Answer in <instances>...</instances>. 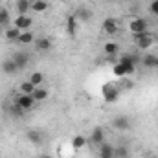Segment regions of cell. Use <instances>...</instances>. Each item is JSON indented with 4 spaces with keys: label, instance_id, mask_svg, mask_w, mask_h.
Returning a JSON list of instances; mask_svg holds the SVG:
<instances>
[{
    "label": "cell",
    "instance_id": "cell-1",
    "mask_svg": "<svg viewBox=\"0 0 158 158\" xmlns=\"http://www.w3.org/2000/svg\"><path fill=\"white\" fill-rule=\"evenodd\" d=\"M132 40L138 46V50H149L155 44V37L149 31H142V33H132Z\"/></svg>",
    "mask_w": 158,
    "mask_h": 158
},
{
    "label": "cell",
    "instance_id": "cell-2",
    "mask_svg": "<svg viewBox=\"0 0 158 158\" xmlns=\"http://www.w3.org/2000/svg\"><path fill=\"white\" fill-rule=\"evenodd\" d=\"M119 94H121V88L116 86L114 83H109V85L103 86V99L107 103H116L119 99Z\"/></svg>",
    "mask_w": 158,
    "mask_h": 158
},
{
    "label": "cell",
    "instance_id": "cell-3",
    "mask_svg": "<svg viewBox=\"0 0 158 158\" xmlns=\"http://www.w3.org/2000/svg\"><path fill=\"white\" fill-rule=\"evenodd\" d=\"M136 72V66L134 64H125V63H118V64H114V68H112V74L116 76V77H127V76H132Z\"/></svg>",
    "mask_w": 158,
    "mask_h": 158
},
{
    "label": "cell",
    "instance_id": "cell-4",
    "mask_svg": "<svg viewBox=\"0 0 158 158\" xmlns=\"http://www.w3.org/2000/svg\"><path fill=\"white\" fill-rule=\"evenodd\" d=\"M31 24H33V19L28 17V15H19V17L13 20V26L19 28L20 31H28V30L31 28Z\"/></svg>",
    "mask_w": 158,
    "mask_h": 158
},
{
    "label": "cell",
    "instance_id": "cell-5",
    "mask_svg": "<svg viewBox=\"0 0 158 158\" xmlns=\"http://www.w3.org/2000/svg\"><path fill=\"white\" fill-rule=\"evenodd\" d=\"M11 59L15 61V64H17V68H19V70H24V68L30 64V59H31V57H30V53H28V52H22V50H20V52H17Z\"/></svg>",
    "mask_w": 158,
    "mask_h": 158
},
{
    "label": "cell",
    "instance_id": "cell-6",
    "mask_svg": "<svg viewBox=\"0 0 158 158\" xmlns=\"http://www.w3.org/2000/svg\"><path fill=\"white\" fill-rule=\"evenodd\" d=\"M15 103H17V105H19V107H20V109L26 112V110H31V109H33V105H35V99H33L30 94H20V96L17 98V101H15Z\"/></svg>",
    "mask_w": 158,
    "mask_h": 158
},
{
    "label": "cell",
    "instance_id": "cell-7",
    "mask_svg": "<svg viewBox=\"0 0 158 158\" xmlns=\"http://www.w3.org/2000/svg\"><path fill=\"white\" fill-rule=\"evenodd\" d=\"M129 30H131L132 33H142V31H147V20H145V19H142V17L132 19V20L129 22Z\"/></svg>",
    "mask_w": 158,
    "mask_h": 158
},
{
    "label": "cell",
    "instance_id": "cell-8",
    "mask_svg": "<svg viewBox=\"0 0 158 158\" xmlns=\"http://www.w3.org/2000/svg\"><path fill=\"white\" fill-rule=\"evenodd\" d=\"M143 68H149V70H158V55L156 53H145L142 57V63Z\"/></svg>",
    "mask_w": 158,
    "mask_h": 158
},
{
    "label": "cell",
    "instance_id": "cell-9",
    "mask_svg": "<svg viewBox=\"0 0 158 158\" xmlns=\"http://www.w3.org/2000/svg\"><path fill=\"white\" fill-rule=\"evenodd\" d=\"M112 127L116 131H129L131 129V119L127 116H123V114H119V116H116L112 119Z\"/></svg>",
    "mask_w": 158,
    "mask_h": 158
},
{
    "label": "cell",
    "instance_id": "cell-10",
    "mask_svg": "<svg viewBox=\"0 0 158 158\" xmlns=\"http://www.w3.org/2000/svg\"><path fill=\"white\" fill-rule=\"evenodd\" d=\"M90 142L94 145H101L105 142V129L103 127H94L90 132Z\"/></svg>",
    "mask_w": 158,
    "mask_h": 158
},
{
    "label": "cell",
    "instance_id": "cell-11",
    "mask_svg": "<svg viewBox=\"0 0 158 158\" xmlns=\"http://www.w3.org/2000/svg\"><path fill=\"white\" fill-rule=\"evenodd\" d=\"M77 28H79V20L76 19V15H70V17L66 19V35L74 37V35L77 33Z\"/></svg>",
    "mask_w": 158,
    "mask_h": 158
},
{
    "label": "cell",
    "instance_id": "cell-12",
    "mask_svg": "<svg viewBox=\"0 0 158 158\" xmlns=\"http://www.w3.org/2000/svg\"><path fill=\"white\" fill-rule=\"evenodd\" d=\"M35 50H37L39 53H46V52H50V50H52V40L46 39V37H39V39H35Z\"/></svg>",
    "mask_w": 158,
    "mask_h": 158
},
{
    "label": "cell",
    "instance_id": "cell-13",
    "mask_svg": "<svg viewBox=\"0 0 158 158\" xmlns=\"http://www.w3.org/2000/svg\"><path fill=\"white\" fill-rule=\"evenodd\" d=\"M103 31L107 35H116L118 33V22H116V19H105L103 20Z\"/></svg>",
    "mask_w": 158,
    "mask_h": 158
},
{
    "label": "cell",
    "instance_id": "cell-14",
    "mask_svg": "<svg viewBox=\"0 0 158 158\" xmlns=\"http://www.w3.org/2000/svg\"><path fill=\"white\" fill-rule=\"evenodd\" d=\"M2 72L6 74V76H15L17 72H19V68H17V64H15V61L13 59H6V61H2Z\"/></svg>",
    "mask_w": 158,
    "mask_h": 158
},
{
    "label": "cell",
    "instance_id": "cell-15",
    "mask_svg": "<svg viewBox=\"0 0 158 158\" xmlns=\"http://www.w3.org/2000/svg\"><path fill=\"white\" fill-rule=\"evenodd\" d=\"M98 156L99 158H116L114 156V145L103 142V143L99 145V153H98Z\"/></svg>",
    "mask_w": 158,
    "mask_h": 158
},
{
    "label": "cell",
    "instance_id": "cell-16",
    "mask_svg": "<svg viewBox=\"0 0 158 158\" xmlns=\"http://www.w3.org/2000/svg\"><path fill=\"white\" fill-rule=\"evenodd\" d=\"M48 96H50V90H48V88H40V86H35V90H33V94H31V98L35 99V103L48 99Z\"/></svg>",
    "mask_w": 158,
    "mask_h": 158
},
{
    "label": "cell",
    "instance_id": "cell-17",
    "mask_svg": "<svg viewBox=\"0 0 158 158\" xmlns=\"http://www.w3.org/2000/svg\"><path fill=\"white\" fill-rule=\"evenodd\" d=\"M15 7H17V13L19 15H26L31 9V2L30 0H17L15 2Z\"/></svg>",
    "mask_w": 158,
    "mask_h": 158
},
{
    "label": "cell",
    "instance_id": "cell-18",
    "mask_svg": "<svg viewBox=\"0 0 158 158\" xmlns=\"http://www.w3.org/2000/svg\"><path fill=\"white\" fill-rule=\"evenodd\" d=\"M26 138H28V142L30 143H33V145H40L42 143V134H40L39 131H28L26 132Z\"/></svg>",
    "mask_w": 158,
    "mask_h": 158
},
{
    "label": "cell",
    "instance_id": "cell-19",
    "mask_svg": "<svg viewBox=\"0 0 158 158\" xmlns=\"http://www.w3.org/2000/svg\"><path fill=\"white\" fill-rule=\"evenodd\" d=\"M17 42H19V44H24V46H28V44L35 42V33H33V31H30V30H28V31H22Z\"/></svg>",
    "mask_w": 158,
    "mask_h": 158
},
{
    "label": "cell",
    "instance_id": "cell-20",
    "mask_svg": "<svg viewBox=\"0 0 158 158\" xmlns=\"http://www.w3.org/2000/svg\"><path fill=\"white\" fill-rule=\"evenodd\" d=\"M76 19H77L79 22H88L92 19V11L86 9V7H79L77 11H76Z\"/></svg>",
    "mask_w": 158,
    "mask_h": 158
},
{
    "label": "cell",
    "instance_id": "cell-21",
    "mask_svg": "<svg viewBox=\"0 0 158 158\" xmlns=\"http://www.w3.org/2000/svg\"><path fill=\"white\" fill-rule=\"evenodd\" d=\"M11 22H13V20H11L9 11H7L6 7H0V26H2V28H7Z\"/></svg>",
    "mask_w": 158,
    "mask_h": 158
},
{
    "label": "cell",
    "instance_id": "cell-22",
    "mask_svg": "<svg viewBox=\"0 0 158 158\" xmlns=\"http://www.w3.org/2000/svg\"><path fill=\"white\" fill-rule=\"evenodd\" d=\"M103 50H105L107 57H114V55L119 52V44L118 42H107V44L103 46Z\"/></svg>",
    "mask_w": 158,
    "mask_h": 158
},
{
    "label": "cell",
    "instance_id": "cell-23",
    "mask_svg": "<svg viewBox=\"0 0 158 158\" xmlns=\"http://www.w3.org/2000/svg\"><path fill=\"white\" fill-rule=\"evenodd\" d=\"M48 7H50V4L46 0H35V2H31V9L35 13H44Z\"/></svg>",
    "mask_w": 158,
    "mask_h": 158
},
{
    "label": "cell",
    "instance_id": "cell-24",
    "mask_svg": "<svg viewBox=\"0 0 158 158\" xmlns=\"http://www.w3.org/2000/svg\"><path fill=\"white\" fill-rule=\"evenodd\" d=\"M4 31H6V39L7 40H19L20 33H22V31H20L19 28H15V26H13V28H6Z\"/></svg>",
    "mask_w": 158,
    "mask_h": 158
},
{
    "label": "cell",
    "instance_id": "cell-25",
    "mask_svg": "<svg viewBox=\"0 0 158 158\" xmlns=\"http://www.w3.org/2000/svg\"><path fill=\"white\" fill-rule=\"evenodd\" d=\"M19 90H20V94H33V90H35V85H31V81L28 79V81H22L20 83V86H19Z\"/></svg>",
    "mask_w": 158,
    "mask_h": 158
},
{
    "label": "cell",
    "instance_id": "cell-26",
    "mask_svg": "<svg viewBox=\"0 0 158 158\" xmlns=\"http://www.w3.org/2000/svg\"><path fill=\"white\" fill-rule=\"evenodd\" d=\"M114 156L116 158H129L131 156V151L127 145H119V147H114Z\"/></svg>",
    "mask_w": 158,
    "mask_h": 158
},
{
    "label": "cell",
    "instance_id": "cell-27",
    "mask_svg": "<svg viewBox=\"0 0 158 158\" xmlns=\"http://www.w3.org/2000/svg\"><path fill=\"white\" fill-rule=\"evenodd\" d=\"M30 81H31V85L40 86V85H42V81H44V74H42V72H33V74L30 76Z\"/></svg>",
    "mask_w": 158,
    "mask_h": 158
},
{
    "label": "cell",
    "instance_id": "cell-28",
    "mask_svg": "<svg viewBox=\"0 0 158 158\" xmlns=\"http://www.w3.org/2000/svg\"><path fill=\"white\" fill-rule=\"evenodd\" d=\"M85 145H86V138L81 136V134H77V136L72 140V147H74V149H81V147H85Z\"/></svg>",
    "mask_w": 158,
    "mask_h": 158
},
{
    "label": "cell",
    "instance_id": "cell-29",
    "mask_svg": "<svg viewBox=\"0 0 158 158\" xmlns=\"http://www.w3.org/2000/svg\"><path fill=\"white\" fill-rule=\"evenodd\" d=\"M9 112H11V114H13V116H15V118H20V116H22V114H24V110H22V109H20V107H19V105H17V103H15V105H11V107H9Z\"/></svg>",
    "mask_w": 158,
    "mask_h": 158
},
{
    "label": "cell",
    "instance_id": "cell-30",
    "mask_svg": "<svg viewBox=\"0 0 158 158\" xmlns=\"http://www.w3.org/2000/svg\"><path fill=\"white\" fill-rule=\"evenodd\" d=\"M149 11H151L153 15H156V17H158V0H153V2H151V6H149Z\"/></svg>",
    "mask_w": 158,
    "mask_h": 158
},
{
    "label": "cell",
    "instance_id": "cell-31",
    "mask_svg": "<svg viewBox=\"0 0 158 158\" xmlns=\"http://www.w3.org/2000/svg\"><path fill=\"white\" fill-rule=\"evenodd\" d=\"M4 30H6V28H2V26H0V35H2V33H4Z\"/></svg>",
    "mask_w": 158,
    "mask_h": 158
},
{
    "label": "cell",
    "instance_id": "cell-32",
    "mask_svg": "<svg viewBox=\"0 0 158 158\" xmlns=\"http://www.w3.org/2000/svg\"><path fill=\"white\" fill-rule=\"evenodd\" d=\"M40 158H52V156H40Z\"/></svg>",
    "mask_w": 158,
    "mask_h": 158
},
{
    "label": "cell",
    "instance_id": "cell-33",
    "mask_svg": "<svg viewBox=\"0 0 158 158\" xmlns=\"http://www.w3.org/2000/svg\"><path fill=\"white\" fill-rule=\"evenodd\" d=\"M149 158H158V156H149Z\"/></svg>",
    "mask_w": 158,
    "mask_h": 158
}]
</instances>
